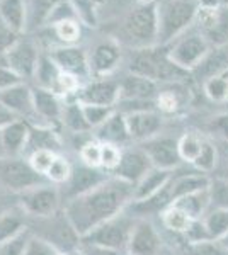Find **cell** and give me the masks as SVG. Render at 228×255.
Masks as SVG:
<instances>
[{
  "label": "cell",
  "mask_w": 228,
  "mask_h": 255,
  "mask_svg": "<svg viewBox=\"0 0 228 255\" xmlns=\"http://www.w3.org/2000/svg\"><path fill=\"white\" fill-rule=\"evenodd\" d=\"M131 201L133 184L113 175L90 192L63 204V211L82 238L99 225L123 213Z\"/></svg>",
  "instance_id": "6da1fadb"
},
{
  "label": "cell",
  "mask_w": 228,
  "mask_h": 255,
  "mask_svg": "<svg viewBox=\"0 0 228 255\" xmlns=\"http://www.w3.org/2000/svg\"><path fill=\"white\" fill-rule=\"evenodd\" d=\"M128 73L145 77L153 82H169V84H182L189 79L191 72L177 67L169 58L167 49L164 46H150L142 49H131V55L126 63Z\"/></svg>",
  "instance_id": "7a4b0ae2"
},
{
  "label": "cell",
  "mask_w": 228,
  "mask_h": 255,
  "mask_svg": "<svg viewBox=\"0 0 228 255\" xmlns=\"http://www.w3.org/2000/svg\"><path fill=\"white\" fill-rule=\"evenodd\" d=\"M200 0H157V46H167L194 24Z\"/></svg>",
  "instance_id": "3957f363"
},
{
  "label": "cell",
  "mask_w": 228,
  "mask_h": 255,
  "mask_svg": "<svg viewBox=\"0 0 228 255\" xmlns=\"http://www.w3.org/2000/svg\"><path fill=\"white\" fill-rule=\"evenodd\" d=\"M29 230L34 237L48 242L56 250H65V252L78 249L82 242L63 209L46 218H29Z\"/></svg>",
  "instance_id": "277c9868"
},
{
  "label": "cell",
  "mask_w": 228,
  "mask_h": 255,
  "mask_svg": "<svg viewBox=\"0 0 228 255\" xmlns=\"http://www.w3.org/2000/svg\"><path fill=\"white\" fill-rule=\"evenodd\" d=\"M123 34L133 49L157 46V10L155 3L152 5H138L128 12L123 20Z\"/></svg>",
  "instance_id": "5b68a950"
},
{
  "label": "cell",
  "mask_w": 228,
  "mask_h": 255,
  "mask_svg": "<svg viewBox=\"0 0 228 255\" xmlns=\"http://www.w3.org/2000/svg\"><path fill=\"white\" fill-rule=\"evenodd\" d=\"M135 221L136 220L133 216L123 211L118 216L107 220L106 223L99 225L85 237H82V242H85L87 245H95L114 250V252H121V250L128 249V242H130Z\"/></svg>",
  "instance_id": "8992f818"
},
{
  "label": "cell",
  "mask_w": 228,
  "mask_h": 255,
  "mask_svg": "<svg viewBox=\"0 0 228 255\" xmlns=\"http://www.w3.org/2000/svg\"><path fill=\"white\" fill-rule=\"evenodd\" d=\"M44 184V177L31 167L29 160L17 157H2L0 158V187L22 194L32 187Z\"/></svg>",
  "instance_id": "52a82bcc"
},
{
  "label": "cell",
  "mask_w": 228,
  "mask_h": 255,
  "mask_svg": "<svg viewBox=\"0 0 228 255\" xmlns=\"http://www.w3.org/2000/svg\"><path fill=\"white\" fill-rule=\"evenodd\" d=\"M210 51V43L196 29L186 31L176 41H172V44L167 48L169 58L177 67H181L182 70H188V72H193Z\"/></svg>",
  "instance_id": "ba28073f"
},
{
  "label": "cell",
  "mask_w": 228,
  "mask_h": 255,
  "mask_svg": "<svg viewBox=\"0 0 228 255\" xmlns=\"http://www.w3.org/2000/svg\"><path fill=\"white\" fill-rule=\"evenodd\" d=\"M63 199L61 192L56 186H43L32 187L29 191L19 194V208L29 218H46L60 211Z\"/></svg>",
  "instance_id": "9c48e42d"
},
{
  "label": "cell",
  "mask_w": 228,
  "mask_h": 255,
  "mask_svg": "<svg viewBox=\"0 0 228 255\" xmlns=\"http://www.w3.org/2000/svg\"><path fill=\"white\" fill-rule=\"evenodd\" d=\"M194 26L211 48L228 46V7L200 5Z\"/></svg>",
  "instance_id": "30bf717a"
},
{
  "label": "cell",
  "mask_w": 228,
  "mask_h": 255,
  "mask_svg": "<svg viewBox=\"0 0 228 255\" xmlns=\"http://www.w3.org/2000/svg\"><path fill=\"white\" fill-rule=\"evenodd\" d=\"M107 179H109V175L99 167L80 165L72 168V174H70L68 180L65 182L63 189H60L63 204H67L68 201L75 199V197H80L87 194V192H90L92 189L104 184Z\"/></svg>",
  "instance_id": "8fae6325"
},
{
  "label": "cell",
  "mask_w": 228,
  "mask_h": 255,
  "mask_svg": "<svg viewBox=\"0 0 228 255\" xmlns=\"http://www.w3.org/2000/svg\"><path fill=\"white\" fill-rule=\"evenodd\" d=\"M140 148L147 153V157L152 162V167L155 168L176 170L182 162L179 155V148H177V139L172 136L159 134V136L143 141Z\"/></svg>",
  "instance_id": "7c38bea8"
},
{
  "label": "cell",
  "mask_w": 228,
  "mask_h": 255,
  "mask_svg": "<svg viewBox=\"0 0 228 255\" xmlns=\"http://www.w3.org/2000/svg\"><path fill=\"white\" fill-rule=\"evenodd\" d=\"M39 49L36 48V44L29 39L20 38L17 43L12 46L9 51L3 55L7 67L14 70L20 79H34L36 67L39 61Z\"/></svg>",
  "instance_id": "4fadbf2b"
},
{
  "label": "cell",
  "mask_w": 228,
  "mask_h": 255,
  "mask_svg": "<svg viewBox=\"0 0 228 255\" xmlns=\"http://www.w3.org/2000/svg\"><path fill=\"white\" fill-rule=\"evenodd\" d=\"M51 56V60L58 65V68L63 73L73 75L77 79L87 77L90 73V65H89V53L84 48L70 44V46H58L53 48L48 53Z\"/></svg>",
  "instance_id": "5bb4252c"
},
{
  "label": "cell",
  "mask_w": 228,
  "mask_h": 255,
  "mask_svg": "<svg viewBox=\"0 0 228 255\" xmlns=\"http://www.w3.org/2000/svg\"><path fill=\"white\" fill-rule=\"evenodd\" d=\"M77 102L116 108V104L119 102V80L101 77V79L90 82L85 87L78 89Z\"/></svg>",
  "instance_id": "9a60e30c"
},
{
  "label": "cell",
  "mask_w": 228,
  "mask_h": 255,
  "mask_svg": "<svg viewBox=\"0 0 228 255\" xmlns=\"http://www.w3.org/2000/svg\"><path fill=\"white\" fill-rule=\"evenodd\" d=\"M160 247L162 238L152 221L147 218L136 220L126 249L130 255H157L160 252Z\"/></svg>",
  "instance_id": "2e32d148"
},
{
  "label": "cell",
  "mask_w": 228,
  "mask_h": 255,
  "mask_svg": "<svg viewBox=\"0 0 228 255\" xmlns=\"http://www.w3.org/2000/svg\"><path fill=\"white\" fill-rule=\"evenodd\" d=\"M165 119L157 109L153 111H140L126 116L128 131H130V138L133 141H147L155 136L162 134L160 131L164 129Z\"/></svg>",
  "instance_id": "e0dca14e"
},
{
  "label": "cell",
  "mask_w": 228,
  "mask_h": 255,
  "mask_svg": "<svg viewBox=\"0 0 228 255\" xmlns=\"http://www.w3.org/2000/svg\"><path fill=\"white\" fill-rule=\"evenodd\" d=\"M152 168L150 158L147 157V153L142 148H128L121 153V162L116 167L114 177L126 180L130 184H138L142 180V177L147 174Z\"/></svg>",
  "instance_id": "ac0fdd59"
},
{
  "label": "cell",
  "mask_w": 228,
  "mask_h": 255,
  "mask_svg": "<svg viewBox=\"0 0 228 255\" xmlns=\"http://www.w3.org/2000/svg\"><path fill=\"white\" fill-rule=\"evenodd\" d=\"M121 56V46L116 41H101L89 55L90 73H94L97 79L107 77L113 70L118 68Z\"/></svg>",
  "instance_id": "d6986e66"
},
{
  "label": "cell",
  "mask_w": 228,
  "mask_h": 255,
  "mask_svg": "<svg viewBox=\"0 0 228 255\" xmlns=\"http://www.w3.org/2000/svg\"><path fill=\"white\" fill-rule=\"evenodd\" d=\"M0 102L17 118L20 116V119H38L32 104V89L24 82L10 89L0 90Z\"/></svg>",
  "instance_id": "ffe728a7"
},
{
  "label": "cell",
  "mask_w": 228,
  "mask_h": 255,
  "mask_svg": "<svg viewBox=\"0 0 228 255\" xmlns=\"http://www.w3.org/2000/svg\"><path fill=\"white\" fill-rule=\"evenodd\" d=\"M159 92L157 82L133 73H126L119 80V101H153Z\"/></svg>",
  "instance_id": "44dd1931"
},
{
  "label": "cell",
  "mask_w": 228,
  "mask_h": 255,
  "mask_svg": "<svg viewBox=\"0 0 228 255\" xmlns=\"http://www.w3.org/2000/svg\"><path fill=\"white\" fill-rule=\"evenodd\" d=\"M32 104H34L38 119H43L48 125L61 121V114H63L65 106L61 104L60 96H56L53 90L34 87L32 89Z\"/></svg>",
  "instance_id": "7402d4cb"
},
{
  "label": "cell",
  "mask_w": 228,
  "mask_h": 255,
  "mask_svg": "<svg viewBox=\"0 0 228 255\" xmlns=\"http://www.w3.org/2000/svg\"><path fill=\"white\" fill-rule=\"evenodd\" d=\"M31 126L24 119H15L7 126L0 128V139H2L5 157H17L20 151L26 150Z\"/></svg>",
  "instance_id": "603a6c76"
},
{
  "label": "cell",
  "mask_w": 228,
  "mask_h": 255,
  "mask_svg": "<svg viewBox=\"0 0 228 255\" xmlns=\"http://www.w3.org/2000/svg\"><path fill=\"white\" fill-rule=\"evenodd\" d=\"M174 179V170H164V168L152 167L142 180L133 186V201H142L159 192Z\"/></svg>",
  "instance_id": "cb8c5ba5"
},
{
  "label": "cell",
  "mask_w": 228,
  "mask_h": 255,
  "mask_svg": "<svg viewBox=\"0 0 228 255\" xmlns=\"http://www.w3.org/2000/svg\"><path fill=\"white\" fill-rule=\"evenodd\" d=\"M211 177L208 174H203V172H191V174L184 175H174L171 180V196L172 203H176L181 197H186L194 192L206 191L210 187Z\"/></svg>",
  "instance_id": "d4e9b609"
},
{
  "label": "cell",
  "mask_w": 228,
  "mask_h": 255,
  "mask_svg": "<svg viewBox=\"0 0 228 255\" xmlns=\"http://www.w3.org/2000/svg\"><path fill=\"white\" fill-rule=\"evenodd\" d=\"M97 138L102 143H109V145H123V143L130 141V131H128L126 116L116 109V113L111 116L104 125L97 128Z\"/></svg>",
  "instance_id": "484cf974"
},
{
  "label": "cell",
  "mask_w": 228,
  "mask_h": 255,
  "mask_svg": "<svg viewBox=\"0 0 228 255\" xmlns=\"http://www.w3.org/2000/svg\"><path fill=\"white\" fill-rule=\"evenodd\" d=\"M228 68V51L225 48H211V51L203 58V61L193 70V75L200 80H208L211 77L223 75Z\"/></svg>",
  "instance_id": "4316f807"
},
{
  "label": "cell",
  "mask_w": 228,
  "mask_h": 255,
  "mask_svg": "<svg viewBox=\"0 0 228 255\" xmlns=\"http://www.w3.org/2000/svg\"><path fill=\"white\" fill-rule=\"evenodd\" d=\"M0 19L17 31L19 34L27 31V3L26 0H0Z\"/></svg>",
  "instance_id": "83f0119b"
},
{
  "label": "cell",
  "mask_w": 228,
  "mask_h": 255,
  "mask_svg": "<svg viewBox=\"0 0 228 255\" xmlns=\"http://www.w3.org/2000/svg\"><path fill=\"white\" fill-rule=\"evenodd\" d=\"M29 228V216L19 206L9 209L0 216V244L17 237Z\"/></svg>",
  "instance_id": "f1b7e54d"
},
{
  "label": "cell",
  "mask_w": 228,
  "mask_h": 255,
  "mask_svg": "<svg viewBox=\"0 0 228 255\" xmlns=\"http://www.w3.org/2000/svg\"><path fill=\"white\" fill-rule=\"evenodd\" d=\"M61 148V139L56 131H53L49 126H32L29 129V138L26 143V150L38 151V150H49L55 151Z\"/></svg>",
  "instance_id": "f546056e"
},
{
  "label": "cell",
  "mask_w": 228,
  "mask_h": 255,
  "mask_svg": "<svg viewBox=\"0 0 228 255\" xmlns=\"http://www.w3.org/2000/svg\"><path fill=\"white\" fill-rule=\"evenodd\" d=\"M172 204L181 208L184 213H188L193 220H203L211 208L208 189H206V191L194 192V194H189L186 197H181V199H177L176 203H172Z\"/></svg>",
  "instance_id": "4dcf8cb0"
},
{
  "label": "cell",
  "mask_w": 228,
  "mask_h": 255,
  "mask_svg": "<svg viewBox=\"0 0 228 255\" xmlns=\"http://www.w3.org/2000/svg\"><path fill=\"white\" fill-rule=\"evenodd\" d=\"M63 0H29L27 3V29H39L46 26L51 12Z\"/></svg>",
  "instance_id": "1f68e13d"
},
{
  "label": "cell",
  "mask_w": 228,
  "mask_h": 255,
  "mask_svg": "<svg viewBox=\"0 0 228 255\" xmlns=\"http://www.w3.org/2000/svg\"><path fill=\"white\" fill-rule=\"evenodd\" d=\"M61 70L58 68V65L51 60L49 55H41L38 67H36L34 73V80L38 84V87L48 89V90H55L58 80H60Z\"/></svg>",
  "instance_id": "d6a6232c"
},
{
  "label": "cell",
  "mask_w": 228,
  "mask_h": 255,
  "mask_svg": "<svg viewBox=\"0 0 228 255\" xmlns=\"http://www.w3.org/2000/svg\"><path fill=\"white\" fill-rule=\"evenodd\" d=\"M210 240H225L228 237V209L211 208L203 218Z\"/></svg>",
  "instance_id": "836d02e7"
},
{
  "label": "cell",
  "mask_w": 228,
  "mask_h": 255,
  "mask_svg": "<svg viewBox=\"0 0 228 255\" xmlns=\"http://www.w3.org/2000/svg\"><path fill=\"white\" fill-rule=\"evenodd\" d=\"M61 123L73 134H82L90 131V126L85 119L84 108H82L80 102H72V104L65 106L63 114H61Z\"/></svg>",
  "instance_id": "e575fe53"
},
{
  "label": "cell",
  "mask_w": 228,
  "mask_h": 255,
  "mask_svg": "<svg viewBox=\"0 0 228 255\" xmlns=\"http://www.w3.org/2000/svg\"><path fill=\"white\" fill-rule=\"evenodd\" d=\"M203 143H205V138H201L200 134H194V133L182 134L177 139V148H179V155L182 162H189V163L196 162L203 150Z\"/></svg>",
  "instance_id": "d590c367"
},
{
  "label": "cell",
  "mask_w": 228,
  "mask_h": 255,
  "mask_svg": "<svg viewBox=\"0 0 228 255\" xmlns=\"http://www.w3.org/2000/svg\"><path fill=\"white\" fill-rule=\"evenodd\" d=\"M191 221H193V218L188 213L182 211L181 208L174 206V204L162 213V223H164L165 228L174 233H184L189 228Z\"/></svg>",
  "instance_id": "8d00e7d4"
},
{
  "label": "cell",
  "mask_w": 228,
  "mask_h": 255,
  "mask_svg": "<svg viewBox=\"0 0 228 255\" xmlns=\"http://www.w3.org/2000/svg\"><path fill=\"white\" fill-rule=\"evenodd\" d=\"M194 167L198 168V172H203V174H208V175L213 170H217V167H218L217 143L210 141V139H205V143H203V150H201L198 160L194 162Z\"/></svg>",
  "instance_id": "74e56055"
},
{
  "label": "cell",
  "mask_w": 228,
  "mask_h": 255,
  "mask_svg": "<svg viewBox=\"0 0 228 255\" xmlns=\"http://www.w3.org/2000/svg\"><path fill=\"white\" fill-rule=\"evenodd\" d=\"M208 194H210L211 208L228 209V180L227 179H223V177H211Z\"/></svg>",
  "instance_id": "f35d334b"
},
{
  "label": "cell",
  "mask_w": 228,
  "mask_h": 255,
  "mask_svg": "<svg viewBox=\"0 0 228 255\" xmlns=\"http://www.w3.org/2000/svg\"><path fill=\"white\" fill-rule=\"evenodd\" d=\"M53 32L65 46H70V44H75L78 39H80V24H78L77 19H70V20H63V22H58L55 26H51Z\"/></svg>",
  "instance_id": "ab89813d"
},
{
  "label": "cell",
  "mask_w": 228,
  "mask_h": 255,
  "mask_svg": "<svg viewBox=\"0 0 228 255\" xmlns=\"http://www.w3.org/2000/svg\"><path fill=\"white\" fill-rule=\"evenodd\" d=\"M203 89L210 101L213 102H227L228 101V80L223 75L211 77L203 82Z\"/></svg>",
  "instance_id": "60d3db41"
},
{
  "label": "cell",
  "mask_w": 228,
  "mask_h": 255,
  "mask_svg": "<svg viewBox=\"0 0 228 255\" xmlns=\"http://www.w3.org/2000/svg\"><path fill=\"white\" fill-rule=\"evenodd\" d=\"M82 108H84V114H85V119H87V123H89L90 129H92V128L97 129L99 126L104 125L107 119L116 113V108H113V106L82 104Z\"/></svg>",
  "instance_id": "b9f144b4"
},
{
  "label": "cell",
  "mask_w": 228,
  "mask_h": 255,
  "mask_svg": "<svg viewBox=\"0 0 228 255\" xmlns=\"http://www.w3.org/2000/svg\"><path fill=\"white\" fill-rule=\"evenodd\" d=\"M188 255H228V247L220 240H205L188 244Z\"/></svg>",
  "instance_id": "7bdbcfd3"
},
{
  "label": "cell",
  "mask_w": 228,
  "mask_h": 255,
  "mask_svg": "<svg viewBox=\"0 0 228 255\" xmlns=\"http://www.w3.org/2000/svg\"><path fill=\"white\" fill-rule=\"evenodd\" d=\"M31 238H32V233H31V230L27 228L26 232L19 233L17 237L0 244V255H24L26 247Z\"/></svg>",
  "instance_id": "ee69618b"
},
{
  "label": "cell",
  "mask_w": 228,
  "mask_h": 255,
  "mask_svg": "<svg viewBox=\"0 0 228 255\" xmlns=\"http://www.w3.org/2000/svg\"><path fill=\"white\" fill-rule=\"evenodd\" d=\"M58 155L55 151H49V150H38V151H32L31 157H29V163L31 167L34 168L36 172H39L41 175H46V172L49 170V167L53 165L55 158Z\"/></svg>",
  "instance_id": "f6af8a7d"
},
{
  "label": "cell",
  "mask_w": 228,
  "mask_h": 255,
  "mask_svg": "<svg viewBox=\"0 0 228 255\" xmlns=\"http://www.w3.org/2000/svg\"><path fill=\"white\" fill-rule=\"evenodd\" d=\"M70 174H72V167H70L68 160L63 157H56L53 165L46 172V177L55 184H65L68 180Z\"/></svg>",
  "instance_id": "bcb514c9"
},
{
  "label": "cell",
  "mask_w": 228,
  "mask_h": 255,
  "mask_svg": "<svg viewBox=\"0 0 228 255\" xmlns=\"http://www.w3.org/2000/svg\"><path fill=\"white\" fill-rule=\"evenodd\" d=\"M121 153L119 146L109 145V143H101V167L107 170H116V167L121 162Z\"/></svg>",
  "instance_id": "7dc6e473"
},
{
  "label": "cell",
  "mask_w": 228,
  "mask_h": 255,
  "mask_svg": "<svg viewBox=\"0 0 228 255\" xmlns=\"http://www.w3.org/2000/svg\"><path fill=\"white\" fill-rule=\"evenodd\" d=\"M80 158L89 167H101V143L87 141L80 146Z\"/></svg>",
  "instance_id": "c3c4849f"
},
{
  "label": "cell",
  "mask_w": 228,
  "mask_h": 255,
  "mask_svg": "<svg viewBox=\"0 0 228 255\" xmlns=\"http://www.w3.org/2000/svg\"><path fill=\"white\" fill-rule=\"evenodd\" d=\"M19 39H20L19 32L14 31L12 27H9L2 19H0V56L5 55V53L9 51Z\"/></svg>",
  "instance_id": "681fc988"
},
{
  "label": "cell",
  "mask_w": 228,
  "mask_h": 255,
  "mask_svg": "<svg viewBox=\"0 0 228 255\" xmlns=\"http://www.w3.org/2000/svg\"><path fill=\"white\" fill-rule=\"evenodd\" d=\"M24 255H60V254H58V250L53 245H49L48 242L32 235V238L29 240V244L26 247Z\"/></svg>",
  "instance_id": "f907efd6"
},
{
  "label": "cell",
  "mask_w": 228,
  "mask_h": 255,
  "mask_svg": "<svg viewBox=\"0 0 228 255\" xmlns=\"http://www.w3.org/2000/svg\"><path fill=\"white\" fill-rule=\"evenodd\" d=\"M186 240L188 244H198V242H205L210 240V235L206 232V226L203 223V220H193L189 225V228L184 232Z\"/></svg>",
  "instance_id": "816d5d0a"
},
{
  "label": "cell",
  "mask_w": 228,
  "mask_h": 255,
  "mask_svg": "<svg viewBox=\"0 0 228 255\" xmlns=\"http://www.w3.org/2000/svg\"><path fill=\"white\" fill-rule=\"evenodd\" d=\"M22 82H24V79H20L14 70L7 67L5 60L0 61V90L10 89V87H14V85L22 84Z\"/></svg>",
  "instance_id": "f5cc1de1"
},
{
  "label": "cell",
  "mask_w": 228,
  "mask_h": 255,
  "mask_svg": "<svg viewBox=\"0 0 228 255\" xmlns=\"http://www.w3.org/2000/svg\"><path fill=\"white\" fill-rule=\"evenodd\" d=\"M155 104H157V111H162V113H174L179 106L177 102V97L174 92H159V96L155 99Z\"/></svg>",
  "instance_id": "db71d44e"
},
{
  "label": "cell",
  "mask_w": 228,
  "mask_h": 255,
  "mask_svg": "<svg viewBox=\"0 0 228 255\" xmlns=\"http://www.w3.org/2000/svg\"><path fill=\"white\" fill-rule=\"evenodd\" d=\"M218 148V167L220 174L218 177H223V179L228 180V139H218L217 143Z\"/></svg>",
  "instance_id": "11a10c76"
},
{
  "label": "cell",
  "mask_w": 228,
  "mask_h": 255,
  "mask_svg": "<svg viewBox=\"0 0 228 255\" xmlns=\"http://www.w3.org/2000/svg\"><path fill=\"white\" fill-rule=\"evenodd\" d=\"M15 206H19V196L7 191V189L0 187V216Z\"/></svg>",
  "instance_id": "9f6ffc18"
},
{
  "label": "cell",
  "mask_w": 228,
  "mask_h": 255,
  "mask_svg": "<svg viewBox=\"0 0 228 255\" xmlns=\"http://www.w3.org/2000/svg\"><path fill=\"white\" fill-rule=\"evenodd\" d=\"M211 131L215 133H222V138L220 139H228V116H222L217 118L213 123H211Z\"/></svg>",
  "instance_id": "6f0895ef"
},
{
  "label": "cell",
  "mask_w": 228,
  "mask_h": 255,
  "mask_svg": "<svg viewBox=\"0 0 228 255\" xmlns=\"http://www.w3.org/2000/svg\"><path fill=\"white\" fill-rule=\"evenodd\" d=\"M15 119H20V118L15 116L14 113H10V111L7 109L5 106L2 104V102H0V128L7 126V125H9V123L15 121Z\"/></svg>",
  "instance_id": "680465c9"
},
{
  "label": "cell",
  "mask_w": 228,
  "mask_h": 255,
  "mask_svg": "<svg viewBox=\"0 0 228 255\" xmlns=\"http://www.w3.org/2000/svg\"><path fill=\"white\" fill-rule=\"evenodd\" d=\"M118 254L119 252H114V250H109V249H102V247H95V245H87V249H85V255H118Z\"/></svg>",
  "instance_id": "91938a15"
},
{
  "label": "cell",
  "mask_w": 228,
  "mask_h": 255,
  "mask_svg": "<svg viewBox=\"0 0 228 255\" xmlns=\"http://www.w3.org/2000/svg\"><path fill=\"white\" fill-rule=\"evenodd\" d=\"M138 5H152V3H157V0H136Z\"/></svg>",
  "instance_id": "94428289"
},
{
  "label": "cell",
  "mask_w": 228,
  "mask_h": 255,
  "mask_svg": "<svg viewBox=\"0 0 228 255\" xmlns=\"http://www.w3.org/2000/svg\"><path fill=\"white\" fill-rule=\"evenodd\" d=\"M218 7H228V0H217Z\"/></svg>",
  "instance_id": "6125c7cd"
},
{
  "label": "cell",
  "mask_w": 228,
  "mask_h": 255,
  "mask_svg": "<svg viewBox=\"0 0 228 255\" xmlns=\"http://www.w3.org/2000/svg\"><path fill=\"white\" fill-rule=\"evenodd\" d=\"M5 157V153H3V146H2V139H0V158Z\"/></svg>",
  "instance_id": "be15d7a7"
},
{
  "label": "cell",
  "mask_w": 228,
  "mask_h": 255,
  "mask_svg": "<svg viewBox=\"0 0 228 255\" xmlns=\"http://www.w3.org/2000/svg\"><path fill=\"white\" fill-rule=\"evenodd\" d=\"M223 77H225V79L228 80V68H227V72H225V73H223Z\"/></svg>",
  "instance_id": "e7e4bbea"
},
{
  "label": "cell",
  "mask_w": 228,
  "mask_h": 255,
  "mask_svg": "<svg viewBox=\"0 0 228 255\" xmlns=\"http://www.w3.org/2000/svg\"><path fill=\"white\" fill-rule=\"evenodd\" d=\"M60 255H68V254H60Z\"/></svg>",
  "instance_id": "03108f58"
}]
</instances>
